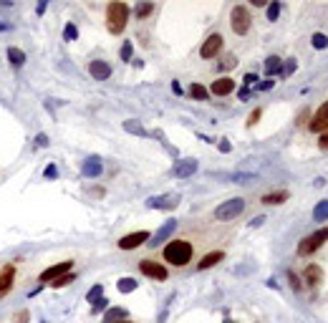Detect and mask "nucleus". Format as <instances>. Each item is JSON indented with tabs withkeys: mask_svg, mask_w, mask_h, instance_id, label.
I'll return each instance as SVG.
<instances>
[{
	"mask_svg": "<svg viewBox=\"0 0 328 323\" xmlns=\"http://www.w3.org/2000/svg\"><path fill=\"white\" fill-rule=\"evenodd\" d=\"M129 13H131V8H129L126 3H119V0L109 3V6H106V28H109V33L121 36V31H124L126 23H129Z\"/></svg>",
	"mask_w": 328,
	"mask_h": 323,
	"instance_id": "obj_1",
	"label": "nucleus"
},
{
	"mask_svg": "<svg viewBox=\"0 0 328 323\" xmlns=\"http://www.w3.org/2000/svg\"><path fill=\"white\" fill-rule=\"evenodd\" d=\"M192 253H195V248H192L190 240H172L167 248H164V260H167L170 265L182 268V265H187L192 260Z\"/></svg>",
	"mask_w": 328,
	"mask_h": 323,
	"instance_id": "obj_2",
	"label": "nucleus"
},
{
	"mask_svg": "<svg viewBox=\"0 0 328 323\" xmlns=\"http://www.w3.org/2000/svg\"><path fill=\"white\" fill-rule=\"evenodd\" d=\"M230 26H232V31H235L237 36H245V33L250 31V26H253L250 11H248L245 6H235L232 13H230Z\"/></svg>",
	"mask_w": 328,
	"mask_h": 323,
	"instance_id": "obj_3",
	"label": "nucleus"
},
{
	"mask_svg": "<svg viewBox=\"0 0 328 323\" xmlns=\"http://www.w3.org/2000/svg\"><path fill=\"white\" fill-rule=\"evenodd\" d=\"M328 240V227H320V230H315L313 235H308V237H303L300 240V245H298V255H313L323 243Z\"/></svg>",
	"mask_w": 328,
	"mask_h": 323,
	"instance_id": "obj_4",
	"label": "nucleus"
},
{
	"mask_svg": "<svg viewBox=\"0 0 328 323\" xmlns=\"http://www.w3.org/2000/svg\"><path fill=\"white\" fill-rule=\"evenodd\" d=\"M242 210H245V200H242V197H232V200L222 202V205L215 210V217H217V220H222V222H227V220L237 217Z\"/></svg>",
	"mask_w": 328,
	"mask_h": 323,
	"instance_id": "obj_5",
	"label": "nucleus"
},
{
	"mask_svg": "<svg viewBox=\"0 0 328 323\" xmlns=\"http://www.w3.org/2000/svg\"><path fill=\"white\" fill-rule=\"evenodd\" d=\"M139 270L146 275V278H154V280H167V268L156 260H141L139 263Z\"/></svg>",
	"mask_w": 328,
	"mask_h": 323,
	"instance_id": "obj_6",
	"label": "nucleus"
},
{
	"mask_svg": "<svg viewBox=\"0 0 328 323\" xmlns=\"http://www.w3.org/2000/svg\"><path fill=\"white\" fill-rule=\"evenodd\" d=\"M222 46H225V38L220 36V33H212L205 43H202V48H200V56L202 58H215L220 51H222Z\"/></svg>",
	"mask_w": 328,
	"mask_h": 323,
	"instance_id": "obj_7",
	"label": "nucleus"
},
{
	"mask_svg": "<svg viewBox=\"0 0 328 323\" xmlns=\"http://www.w3.org/2000/svg\"><path fill=\"white\" fill-rule=\"evenodd\" d=\"M71 268H73V260H63V263H58V265H51L48 270L41 273V283H53L56 278L71 273Z\"/></svg>",
	"mask_w": 328,
	"mask_h": 323,
	"instance_id": "obj_8",
	"label": "nucleus"
},
{
	"mask_svg": "<svg viewBox=\"0 0 328 323\" xmlns=\"http://www.w3.org/2000/svg\"><path fill=\"white\" fill-rule=\"evenodd\" d=\"M149 232L146 230H139V232H131V235H124L121 240H119V248L121 250H134V248H139V245H144V243H149Z\"/></svg>",
	"mask_w": 328,
	"mask_h": 323,
	"instance_id": "obj_9",
	"label": "nucleus"
},
{
	"mask_svg": "<svg viewBox=\"0 0 328 323\" xmlns=\"http://www.w3.org/2000/svg\"><path fill=\"white\" fill-rule=\"evenodd\" d=\"M13 283H16V265L8 263L3 270H0V298L13 290Z\"/></svg>",
	"mask_w": 328,
	"mask_h": 323,
	"instance_id": "obj_10",
	"label": "nucleus"
},
{
	"mask_svg": "<svg viewBox=\"0 0 328 323\" xmlns=\"http://www.w3.org/2000/svg\"><path fill=\"white\" fill-rule=\"evenodd\" d=\"M308 129L315 131V134H323V131L328 129V101H325V104L315 111V116L308 121Z\"/></svg>",
	"mask_w": 328,
	"mask_h": 323,
	"instance_id": "obj_11",
	"label": "nucleus"
},
{
	"mask_svg": "<svg viewBox=\"0 0 328 323\" xmlns=\"http://www.w3.org/2000/svg\"><path fill=\"white\" fill-rule=\"evenodd\" d=\"M101 172H104V165H101L99 156H89L86 162H81V175L84 177L94 180V177H101Z\"/></svg>",
	"mask_w": 328,
	"mask_h": 323,
	"instance_id": "obj_12",
	"label": "nucleus"
},
{
	"mask_svg": "<svg viewBox=\"0 0 328 323\" xmlns=\"http://www.w3.org/2000/svg\"><path fill=\"white\" fill-rule=\"evenodd\" d=\"M303 280H305L310 288L320 285V283H323V268H320V265H315V263H313V265H308V268L303 270Z\"/></svg>",
	"mask_w": 328,
	"mask_h": 323,
	"instance_id": "obj_13",
	"label": "nucleus"
},
{
	"mask_svg": "<svg viewBox=\"0 0 328 323\" xmlns=\"http://www.w3.org/2000/svg\"><path fill=\"white\" fill-rule=\"evenodd\" d=\"M89 73H91L96 81H106V78L111 76V66L104 63V61H91V63H89Z\"/></svg>",
	"mask_w": 328,
	"mask_h": 323,
	"instance_id": "obj_14",
	"label": "nucleus"
},
{
	"mask_svg": "<svg viewBox=\"0 0 328 323\" xmlns=\"http://www.w3.org/2000/svg\"><path fill=\"white\" fill-rule=\"evenodd\" d=\"M175 230H177V220H167V222H164V227H161V230H159L154 237H149V240H151L149 245H151V248H156L159 243H164V240H167V237H170Z\"/></svg>",
	"mask_w": 328,
	"mask_h": 323,
	"instance_id": "obj_15",
	"label": "nucleus"
},
{
	"mask_svg": "<svg viewBox=\"0 0 328 323\" xmlns=\"http://www.w3.org/2000/svg\"><path fill=\"white\" fill-rule=\"evenodd\" d=\"M232 91H235V81L227 78V76H222V78H217V81L212 84V94H215V96H227V94H232Z\"/></svg>",
	"mask_w": 328,
	"mask_h": 323,
	"instance_id": "obj_16",
	"label": "nucleus"
},
{
	"mask_svg": "<svg viewBox=\"0 0 328 323\" xmlns=\"http://www.w3.org/2000/svg\"><path fill=\"white\" fill-rule=\"evenodd\" d=\"M222 258H225L222 250H212V253L202 255V260L197 263V268H200V270H210V268H215L217 263H222Z\"/></svg>",
	"mask_w": 328,
	"mask_h": 323,
	"instance_id": "obj_17",
	"label": "nucleus"
},
{
	"mask_svg": "<svg viewBox=\"0 0 328 323\" xmlns=\"http://www.w3.org/2000/svg\"><path fill=\"white\" fill-rule=\"evenodd\" d=\"M180 197L177 195H164V197H151L149 200V207H161V210H170V207H177Z\"/></svg>",
	"mask_w": 328,
	"mask_h": 323,
	"instance_id": "obj_18",
	"label": "nucleus"
},
{
	"mask_svg": "<svg viewBox=\"0 0 328 323\" xmlns=\"http://www.w3.org/2000/svg\"><path fill=\"white\" fill-rule=\"evenodd\" d=\"M285 200H290V192H288V190L268 192V195H263V197H260V202H263V205H283Z\"/></svg>",
	"mask_w": 328,
	"mask_h": 323,
	"instance_id": "obj_19",
	"label": "nucleus"
},
{
	"mask_svg": "<svg viewBox=\"0 0 328 323\" xmlns=\"http://www.w3.org/2000/svg\"><path fill=\"white\" fill-rule=\"evenodd\" d=\"M195 172H197V162L195 159H185V162H180V165L175 167L177 177H192Z\"/></svg>",
	"mask_w": 328,
	"mask_h": 323,
	"instance_id": "obj_20",
	"label": "nucleus"
},
{
	"mask_svg": "<svg viewBox=\"0 0 328 323\" xmlns=\"http://www.w3.org/2000/svg\"><path fill=\"white\" fill-rule=\"evenodd\" d=\"M121 320H126V310L124 308H109L101 323H121Z\"/></svg>",
	"mask_w": 328,
	"mask_h": 323,
	"instance_id": "obj_21",
	"label": "nucleus"
},
{
	"mask_svg": "<svg viewBox=\"0 0 328 323\" xmlns=\"http://www.w3.org/2000/svg\"><path fill=\"white\" fill-rule=\"evenodd\" d=\"M278 71H283V58H280V56H270V58L265 61V73L273 76V73H278Z\"/></svg>",
	"mask_w": 328,
	"mask_h": 323,
	"instance_id": "obj_22",
	"label": "nucleus"
},
{
	"mask_svg": "<svg viewBox=\"0 0 328 323\" xmlns=\"http://www.w3.org/2000/svg\"><path fill=\"white\" fill-rule=\"evenodd\" d=\"M313 220H315V222H325V220H328V200H323V202L315 205V210H313Z\"/></svg>",
	"mask_w": 328,
	"mask_h": 323,
	"instance_id": "obj_23",
	"label": "nucleus"
},
{
	"mask_svg": "<svg viewBox=\"0 0 328 323\" xmlns=\"http://www.w3.org/2000/svg\"><path fill=\"white\" fill-rule=\"evenodd\" d=\"M8 61H11L13 66H21V63L26 61V53H23L21 48H16V46H11V48H8Z\"/></svg>",
	"mask_w": 328,
	"mask_h": 323,
	"instance_id": "obj_24",
	"label": "nucleus"
},
{
	"mask_svg": "<svg viewBox=\"0 0 328 323\" xmlns=\"http://www.w3.org/2000/svg\"><path fill=\"white\" fill-rule=\"evenodd\" d=\"M136 285H139V283H136L134 278H121V280L116 283L119 293H134V290H136Z\"/></svg>",
	"mask_w": 328,
	"mask_h": 323,
	"instance_id": "obj_25",
	"label": "nucleus"
},
{
	"mask_svg": "<svg viewBox=\"0 0 328 323\" xmlns=\"http://www.w3.org/2000/svg\"><path fill=\"white\" fill-rule=\"evenodd\" d=\"M190 96L197 99V101H205V99L210 96V91H207L205 86H200V84H192V86H190Z\"/></svg>",
	"mask_w": 328,
	"mask_h": 323,
	"instance_id": "obj_26",
	"label": "nucleus"
},
{
	"mask_svg": "<svg viewBox=\"0 0 328 323\" xmlns=\"http://www.w3.org/2000/svg\"><path fill=\"white\" fill-rule=\"evenodd\" d=\"M124 129L129 131V134H136V136H146V129L144 126H139L134 119H129V121H124Z\"/></svg>",
	"mask_w": 328,
	"mask_h": 323,
	"instance_id": "obj_27",
	"label": "nucleus"
},
{
	"mask_svg": "<svg viewBox=\"0 0 328 323\" xmlns=\"http://www.w3.org/2000/svg\"><path fill=\"white\" fill-rule=\"evenodd\" d=\"M99 298H104V285H101V283H99V285H94V288L86 293V300H89V303H96Z\"/></svg>",
	"mask_w": 328,
	"mask_h": 323,
	"instance_id": "obj_28",
	"label": "nucleus"
},
{
	"mask_svg": "<svg viewBox=\"0 0 328 323\" xmlns=\"http://www.w3.org/2000/svg\"><path fill=\"white\" fill-rule=\"evenodd\" d=\"M134 13H136L139 18H146V16L154 13V6H151V3H139V6L134 8Z\"/></svg>",
	"mask_w": 328,
	"mask_h": 323,
	"instance_id": "obj_29",
	"label": "nucleus"
},
{
	"mask_svg": "<svg viewBox=\"0 0 328 323\" xmlns=\"http://www.w3.org/2000/svg\"><path fill=\"white\" fill-rule=\"evenodd\" d=\"M310 41H313V48H318V51L328 46V36H325V33H313Z\"/></svg>",
	"mask_w": 328,
	"mask_h": 323,
	"instance_id": "obj_30",
	"label": "nucleus"
},
{
	"mask_svg": "<svg viewBox=\"0 0 328 323\" xmlns=\"http://www.w3.org/2000/svg\"><path fill=\"white\" fill-rule=\"evenodd\" d=\"M73 278H76L73 273H66V275H61V278H56V280H53L51 285H53V288H63V285H71V283H73Z\"/></svg>",
	"mask_w": 328,
	"mask_h": 323,
	"instance_id": "obj_31",
	"label": "nucleus"
},
{
	"mask_svg": "<svg viewBox=\"0 0 328 323\" xmlns=\"http://www.w3.org/2000/svg\"><path fill=\"white\" fill-rule=\"evenodd\" d=\"M235 66H237V58H235L232 53H227V56L220 61V71H222V68H225V71H230V68H235Z\"/></svg>",
	"mask_w": 328,
	"mask_h": 323,
	"instance_id": "obj_32",
	"label": "nucleus"
},
{
	"mask_svg": "<svg viewBox=\"0 0 328 323\" xmlns=\"http://www.w3.org/2000/svg\"><path fill=\"white\" fill-rule=\"evenodd\" d=\"M278 16H280V3L273 0V3L268 6V21H278Z\"/></svg>",
	"mask_w": 328,
	"mask_h": 323,
	"instance_id": "obj_33",
	"label": "nucleus"
},
{
	"mask_svg": "<svg viewBox=\"0 0 328 323\" xmlns=\"http://www.w3.org/2000/svg\"><path fill=\"white\" fill-rule=\"evenodd\" d=\"M131 51H134L131 41H124V46H121V61H131Z\"/></svg>",
	"mask_w": 328,
	"mask_h": 323,
	"instance_id": "obj_34",
	"label": "nucleus"
},
{
	"mask_svg": "<svg viewBox=\"0 0 328 323\" xmlns=\"http://www.w3.org/2000/svg\"><path fill=\"white\" fill-rule=\"evenodd\" d=\"M76 36H78L76 26H73V23H68V26H66V31H63V38H66V41H76Z\"/></svg>",
	"mask_w": 328,
	"mask_h": 323,
	"instance_id": "obj_35",
	"label": "nucleus"
},
{
	"mask_svg": "<svg viewBox=\"0 0 328 323\" xmlns=\"http://www.w3.org/2000/svg\"><path fill=\"white\" fill-rule=\"evenodd\" d=\"M288 280H290V288H293V290L298 293V290H300V278H298V275H295L293 270H288Z\"/></svg>",
	"mask_w": 328,
	"mask_h": 323,
	"instance_id": "obj_36",
	"label": "nucleus"
},
{
	"mask_svg": "<svg viewBox=\"0 0 328 323\" xmlns=\"http://www.w3.org/2000/svg\"><path fill=\"white\" fill-rule=\"evenodd\" d=\"M28 318H31L28 310H18V313L13 315V323H28Z\"/></svg>",
	"mask_w": 328,
	"mask_h": 323,
	"instance_id": "obj_37",
	"label": "nucleus"
},
{
	"mask_svg": "<svg viewBox=\"0 0 328 323\" xmlns=\"http://www.w3.org/2000/svg\"><path fill=\"white\" fill-rule=\"evenodd\" d=\"M263 116V109H255L253 114H250V119H248V126H255L258 124V119Z\"/></svg>",
	"mask_w": 328,
	"mask_h": 323,
	"instance_id": "obj_38",
	"label": "nucleus"
},
{
	"mask_svg": "<svg viewBox=\"0 0 328 323\" xmlns=\"http://www.w3.org/2000/svg\"><path fill=\"white\" fill-rule=\"evenodd\" d=\"M43 177H46V180H56V177H58V170H56V165H51V167L43 172Z\"/></svg>",
	"mask_w": 328,
	"mask_h": 323,
	"instance_id": "obj_39",
	"label": "nucleus"
},
{
	"mask_svg": "<svg viewBox=\"0 0 328 323\" xmlns=\"http://www.w3.org/2000/svg\"><path fill=\"white\" fill-rule=\"evenodd\" d=\"M318 146H320V149H328V129L320 134V139H318Z\"/></svg>",
	"mask_w": 328,
	"mask_h": 323,
	"instance_id": "obj_40",
	"label": "nucleus"
},
{
	"mask_svg": "<svg viewBox=\"0 0 328 323\" xmlns=\"http://www.w3.org/2000/svg\"><path fill=\"white\" fill-rule=\"evenodd\" d=\"M106 303H109L106 298H101V300H96V303H94V313H99L101 308H106Z\"/></svg>",
	"mask_w": 328,
	"mask_h": 323,
	"instance_id": "obj_41",
	"label": "nucleus"
},
{
	"mask_svg": "<svg viewBox=\"0 0 328 323\" xmlns=\"http://www.w3.org/2000/svg\"><path fill=\"white\" fill-rule=\"evenodd\" d=\"M36 141H38L41 146H48V136H46V134H38V136H36Z\"/></svg>",
	"mask_w": 328,
	"mask_h": 323,
	"instance_id": "obj_42",
	"label": "nucleus"
},
{
	"mask_svg": "<svg viewBox=\"0 0 328 323\" xmlns=\"http://www.w3.org/2000/svg\"><path fill=\"white\" fill-rule=\"evenodd\" d=\"M230 149H232V144H230V141H225V139H222V141H220V151H225V154H227V151H230Z\"/></svg>",
	"mask_w": 328,
	"mask_h": 323,
	"instance_id": "obj_43",
	"label": "nucleus"
},
{
	"mask_svg": "<svg viewBox=\"0 0 328 323\" xmlns=\"http://www.w3.org/2000/svg\"><path fill=\"white\" fill-rule=\"evenodd\" d=\"M255 81H258V76H255V73H248V76H245V84H248V86H253Z\"/></svg>",
	"mask_w": 328,
	"mask_h": 323,
	"instance_id": "obj_44",
	"label": "nucleus"
},
{
	"mask_svg": "<svg viewBox=\"0 0 328 323\" xmlns=\"http://www.w3.org/2000/svg\"><path fill=\"white\" fill-rule=\"evenodd\" d=\"M260 89H263V91H268V89H273V81H270V78H268V81H263V84H260Z\"/></svg>",
	"mask_w": 328,
	"mask_h": 323,
	"instance_id": "obj_45",
	"label": "nucleus"
},
{
	"mask_svg": "<svg viewBox=\"0 0 328 323\" xmlns=\"http://www.w3.org/2000/svg\"><path fill=\"white\" fill-rule=\"evenodd\" d=\"M303 121H310V119H308V111H305V109H303V114L298 116V124H303Z\"/></svg>",
	"mask_w": 328,
	"mask_h": 323,
	"instance_id": "obj_46",
	"label": "nucleus"
},
{
	"mask_svg": "<svg viewBox=\"0 0 328 323\" xmlns=\"http://www.w3.org/2000/svg\"><path fill=\"white\" fill-rule=\"evenodd\" d=\"M263 222H265V217H255V220H253V222H250V225H253V227H260V225H263Z\"/></svg>",
	"mask_w": 328,
	"mask_h": 323,
	"instance_id": "obj_47",
	"label": "nucleus"
},
{
	"mask_svg": "<svg viewBox=\"0 0 328 323\" xmlns=\"http://www.w3.org/2000/svg\"><path fill=\"white\" fill-rule=\"evenodd\" d=\"M36 13H38V16H43V13H46V3H41V6L36 8Z\"/></svg>",
	"mask_w": 328,
	"mask_h": 323,
	"instance_id": "obj_48",
	"label": "nucleus"
},
{
	"mask_svg": "<svg viewBox=\"0 0 328 323\" xmlns=\"http://www.w3.org/2000/svg\"><path fill=\"white\" fill-rule=\"evenodd\" d=\"M172 91H175V94H182V86H180V84L175 81V84H172Z\"/></svg>",
	"mask_w": 328,
	"mask_h": 323,
	"instance_id": "obj_49",
	"label": "nucleus"
},
{
	"mask_svg": "<svg viewBox=\"0 0 328 323\" xmlns=\"http://www.w3.org/2000/svg\"><path fill=\"white\" fill-rule=\"evenodd\" d=\"M121 323H134V320H129V318H126V320H121Z\"/></svg>",
	"mask_w": 328,
	"mask_h": 323,
	"instance_id": "obj_50",
	"label": "nucleus"
}]
</instances>
